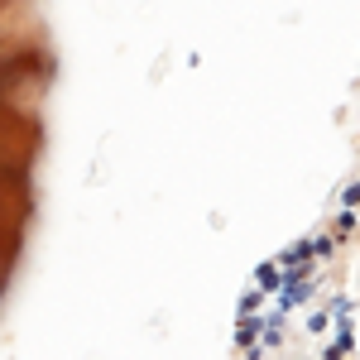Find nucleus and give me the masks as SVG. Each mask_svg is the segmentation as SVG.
Returning <instances> with one entry per match:
<instances>
[{
	"label": "nucleus",
	"instance_id": "nucleus-1",
	"mask_svg": "<svg viewBox=\"0 0 360 360\" xmlns=\"http://www.w3.org/2000/svg\"><path fill=\"white\" fill-rule=\"evenodd\" d=\"M283 303H288V307H293V303H307V283H303V278H288V283H283Z\"/></svg>",
	"mask_w": 360,
	"mask_h": 360
},
{
	"label": "nucleus",
	"instance_id": "nucleus-2",
	"mask_svg": "<svg viewBox=\"0 0 360 360\" xmlns=\"http://www.w3.org/2000/svg\"><path fill=\"white\" fill-rule=\"evenodd\" d=\"M278 283V269H260V288H274Z\"/></svg>",
	"mask_w": 360,
	"mask_h": 360
}]
</instances>
